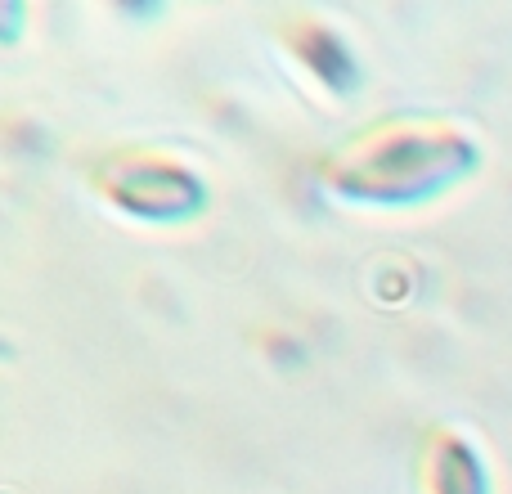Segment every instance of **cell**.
Instances as JSON below:
<instances>
[{
  "mask_svg": "<svg viewBox=\"0 0 512 494\" xmlns=\"http://www.w3.org/2000/svg\"><path fill=\"white\" fill-rule=\"evenodd\" d=\"M279 41L288 50V59L333 99H355L364 90V59L328 18L292 9L279 23Z\"/></svg>",
  "mask_w": 512,
  "mask_h": 494,
  "instance_id": "obj_3",
  "label": "cell"
},
{
  "mask_svg": "<svg viewBox=\"0 0 512 494\" xmlns=\"http://www.w3.org/2000/svg\"><path fill=\"white\" fill-rule=\"evenodd\" d=\"M481 158V140L468 126L445 117H391L328 153L319 185L346 207L414 212L477 180Z\"/></svg>",
  "mask_w": 512,
  "mask_h": 494,
  "instance_id": "obj_1",
  "label": "cell"
},
{
  "mask_svg": "<svg viewBox=\"0 0 512 494\" xmlns=\"http://www.w3.org/2000/svg\"><path fill=\"white\" fill-rule=\"evenodd\" d=\"M261 346H265V351H270V360H274V364H297V360H301V346L292 342V337L265 333V337H261Z\"/></svg>",
  "mask_w": 512,
  "mask_h": 494,
  "instance_id": "obj_5",
  "label": "cell"
},
{
  "mask_svg": "<svg viewBox=\"0 0 512 494\" xmlns=\"http://www.w3.org/2000/svg\"><path fill=\"white\" fill-rule=\"evenodd\" d=\"M90 189L104 207L140 225H194L212 212V185L167 149L122 144L90 167Z\"/></svg>",
  "mask_w": 512,
  "mask_h": 494,
  "instance_id": "obj_2",
  "label": "cell"
},
{
  "mask_svg": "<svg viewBox=\"0 0 512 494\" xmlns=\"http://www.w3.org/2000/svg\"><path fill=\"white\" fill-rule=\"evenodd\" d=\"M418 486L423 494H495V472L468 432L432 427L418 459Z\"/></svg>",
  "mask_w": 512,
  "mask_h": 494,
  "instance_id": "obj_4",
  "label": "cell"
}]
</instances>
